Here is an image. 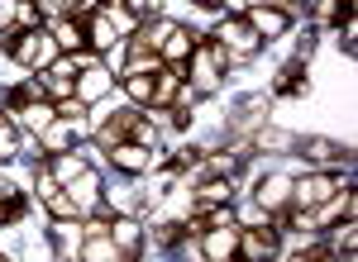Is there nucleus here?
Segmentation results:
<instances>
[{"label":"nucleus","instance_id":"9b49d317","mask_svg":"<svg viewBox=\"0 0 358 262\" xmlns=\"http://www.w3.org/2000/svg\"><path fill=\"white\" fill-rule=\"evenodd\" d=\"M48 34H53V43H57L62 52H82V43H86V38H82V24H77V15H62V20H57Z\"/></svg>","mask_w":358,"mask_h":262},{"label":"nucleus","instance_id":"7ed1b4c3","mask_svg":"<svg viewBox=\"0 0 358 262\" xmlns=\"http://www.w3.org/2000/svg\"><path fill=\"white\" fill-rule=\"evenodd\" d=\"M334 191H339V177H334V172L306 177V182H292V205L296 210H315L320 201H330Z\"/></svg>","mask_w":358,"mask_h":262},{"label":"nucleus","instance_id":"a878e982","mask_svg":"<svg viewBox=\"0 0 358 262\" xmlns=\"http://www.w3.org/2000/svg\"><path fill=\"white\" fill-rule=\"evenodd\" d=\"M253 5H273V10H287L292 15V10H301L306 0H253Z\"/></svg>","mask_w":358,"mask_h":262},{"label":"nucleus","instance_id":"423d86ee","mask_svg":"<svg viewBox=\"0 0 358 262\" xmlns=\"http://www.w3.org/2000/svg\"><path fill=\"white\" fill-rule=\"evenodd\" d=\"M192 48H196V34H187V29H167V38H163V48H158V57H163L167 67H182L187 57H192Z\"/></svg>","mask_w":358,"mask_h":262},{"label":"nucleus","instance_id":"1a4fd4ad","mask_svg":"<svg viewBox=\"0 0 358 262\" xmlns=\"http://www.w3.org/2000/svg\"><path fill=\"white\" fill-rule=\"evenodd\" d=\"M110 162L120 167V172H129V177H134V172H143V167H153V153H148L143 143H115Z\"/></svg>","mask_w":358,"mask_h":262},{"label":"nucleus","instance_id":"f3484780","mask_svg":"<svg viewBox=\"0 0 358 262\" xmlns=\"http://www.w3.org/2000/svg\"><path fill=\"white\" fill-rule=\"evenodd\" d=\"M91 48H101V52L115 48V24H110V15H106V10H96V15H91Z\"/></svg>","mask_w":358,"mask_h":262},{"label":"nucleus","instance_id":"39448f33","mask_svg":"<svg viewBox=\"0 0 358 262\" xmlns=\"http://www.w3.org/2000/svg\"><path fill=\"white\" fill-rule=\"evenodd\" d=\"M201 234H206V248H201V253H206L210 262H224V258L239 253V224H234V219L210 224V229H201Z\"/></svg>","mask_w":358,"mask_h":262},{"label":"nucleus","instance_id":"412c9836","mask_svg":"<svg viewBox=\"0 0 358 262\" xmlns=\"http://www.w3.org/2000/svg\"><path fill=\"white\" fill-rule=\"evenodd\" d=\"M110 234H115V243L124 248V258H134V253H138V224H134V219H120V224H110Z\"/></svg>","mask_w":358,"mask_h":262},{"label":"nucleus","instance_id":"cd10ccee","mask_svg":"<svg viewBox=\"0 0 358 262\" xmlns=\"http://www.w3.org/2000/svg\"><path fill=\"white\" fill-rule=\"evenodd\" d=\"M163 0H134V15H148V10H158Z\"/></svg>","mask_w":358,"mask_h":262},{"label":"nucleus","instance_id":"f8f14e48","mask_svg":"<svg viewBox=\"0 0 358 262\" xmlns=\"http://www.w3.org/2000/svg\"><path fill=\"white\" fill-rule=\"evenodd\" d=\"M287 201H292V182L287 177H268V182L258 186V205L263 210H282Z\"/></svg>","mask_w":358,"mask_h":262},{"label":"nucleus","instance_id":"aec40b11","mask_svg":"<svg viewBox=\"0 0 358 262\" xmlns=\"http://www.w3.org/2000/svg\"><path fill=\"white\" fill-rule=\"evenodd\" d=\"M20 115H24V124H29V129H38V133H43V129H48V124L57 119V110H53V105H38V101H29L24 110H20Z\"/></svg>","mask_w":358,"mask_h":262},{"label":"nucleus","instance_id":"4468645a","mask_svg":"<svg viewBox=\"0 0 358 262\" xmlns=\"http://www.w3.org/2000/svg\"><path fill=\"white\" fill-rule=\"evenodd\" d=\"M77 129H82V124H72V119H53V124L43 129V148H48V157L62 153V148H67V143L77 138Z\"/></svg>","mask_w":358,"mask_h":262},{"label":"nucleus","instance_id":"9d476101","mask_svg":"<svg viewBox=\"0 0 358 262\" xmlns=\"http://www.w3.org/2000/svg\"><path fill=\"white\" fill-rule=\"evenodd\" d=\"M182 91V67H158L153 72V105H172Z\"/></svg>","mask_w":358,"mask_h":262},{"label":"nucleus","instance_id":"6e6552de","mask_svg":"<svg viewBox=\"0 0 358 262\" xmlns=\"http://www.w3.org/2000/svg\"><path fill=\"white\" fill-rule=\"evenodd\" d=\"M248 24H253L258 38H268V34H287L292 15H287V10H273V5H253V10H248Z\"/></svg>","mask_w":358,"mask_h":262},{"label":"nucleus","instance_id":"20e7f679","mask_svg":"<svg viewBox=\"0 0 358 262\" xmlns=\"http://www.w3.org/2000/svg\"><path fill=\"white\" fill-rule=\"evenodd\" d=\"M220 48L229 52V57H253V52L263 48V38L253 34L248 20H224L220 24Z\"/></svg>","mask_w":358,"mask_h":262},{"label":"nucleus","instance_id":"5701e85b","mask_svg":"<svg viewBox=\"0 0 358 262\" xmlns=\"http://www.w3.org/2000/svg\"><path fill=\"white\" fill-rule=\"evenodd\" d=\"M15 148H20V133H15L10 119H0V162H5V157H15Z\"/></svg>","mask_w":358,"mask_h":262},{"label":"nucleus","instance_id":"f257e3e1","mask_svg":"<svg viewBox=\"0 0 358 262\" xmlns=\"http://www.w3.org/2000/svg\"><path fill=\"white\" fill-rule=\"evenodd\" d=\"M0 43L15 52L24 67H53V57H57V43H53V34L48 29H5L0 34Z\"/></svg>","mask_w":358,"mask_h":262},{"label":"nucleus","instance_id":"c85d7f7f","mask_svg":"<svg viewBox=\"0 0 358 262\" xmlns=\"http://www.w3.org/2000/svg\"><path fill=\"white\" fill-rule=\"evenodd\" d=\"M201 5H206V10H215V5H220V0H201Z\"/></svg>","mask_w":358,"mask_h":262},{"label":"nucleus","instance_id":"dca6fc26","mask_svg":"<svg viewBox=\"0 0 358 262\" xmlns=\"http://www.w3.org/2000/svg\"><path fill=\"white\" fill-rule=\"evenodd\" d=\"M106 91H110V72L86 67V77L77 81V101H96V96H106Z\"/></svg>","mask_w":358,"mask_h":262},{"label":"nucleus","instance_id":"393cba45","mask_svg":"<svg viewBox=\"0 0 358 262\" xmlns=\"http://www.w3.org/2000/svg\"><path fill=\"white\" fill-rule=\"evenodd\" d=\"M96 234H110V219H106V214H96V219H86V238H96Z\"/></svg>","mask_w":358,"mask_h":262},{"label":"nucleus","instance_id":"a211bd4d","mask_svg":"<svg viewBox=\"0 0 358 262\" xmlns=\"http://www.w3.org/2000/svg\"><path fill=\"white\" fill-rule=\"evenodd\" d=\"M82 258H101V262H120L124 258V248H120V243H115V238H106V234H96V238H86L82 243Z\"/></svg>","mask_w":358,"mask_h":262},{"label":"nucleus","instance_id":"4be33fe9","mask_svg":"<svg viewBox=\"0 0 358 262\" xmlns=\"http://www.w3.org/2000/svg\"><path fill=\"white\" fill-rule=\"evenodd\" d=\"M77 172H86V162H82V157H57V153H53V177H57L62 186L72 182Z\"/></svg>","mask_w":358,"mask_h":262},{"label":"nucleus","instance_id":"ddd939ff","mask_svg":"<svg viewBox=\"0 0 358 262\" xmlns=\"http://www.w3.org/2000/svg\"><path fill=\"white\" fill-rule=\"evenodd\" d=\"M234 201V186H229V177H210V182L196 191V210L201 205H229Z\"/></svg>","mask_w":358,"mask_h":262},{"label":"nucleus","instance_id":"b1692460","mask_svg":"<svg viewBox=\"0 0 358 262\" xmlns=\"http://www.w3.org/2000/svg\"><path fill=\"white\" fill-rule=\"evenodd\" d=\"M210 172L215 177H234L239 172V157H210Z\"/></svg>","mask_w":358,"mask_h":262},{"label":"nucleus","instance_id":"6ab92c4d","mask_svg":"<svg viewBox=\"0 0 358 262\" xmlns=\"http://www.w3.org/2000/svg\"><path fill=\"white\" fill-rule=\"evenodd\" d=\"M124 91H129V101L153 105V72H124Z\"/></svg>","mask_w":358,"mask_h":262},{"label":"nucleus","instance_id":"bb28decb","mask_svg":"<svg viewBox=\"0 0 358 262\" xmlns=\"http://www.w3.org/2000/svg\"><path fill=\"white\" fill-rule=\"evenodd\" d=\"M15 5H20V0H0V29L15 20Z\"/></svg>","mask_w":358,"mask_h":262},{"label":"nucleus","instance_id":"2eb2a0df","mask_svg":"<svg viewBox=\"0 0 358 262\" xmlns=\"http://www.w3.org/2000/svg\"><path fill=\"white\" fill-rule=\"evenodd\" d=\"M301 153L310 157V162H349V153H344L339 143H330V138H306Z\"/></svg>","mask_w":358,"mask_h":262},{"label":"nucleus","instance_id":"0eeeda50","mask_svg":"<svg viewBox=\"0 0 358 262\" xmlns=\"http://www.w3.org/2000/svg\"><path fill=\"white\" fill-rule=\"evenodd\" d=\"M277 248V229H239V253L244 258H273Z\"/></svg>","mask_w":358,"mask_h":262},{"label":"nucleus","instance_id":"f03ea898","mask_svg":"<svg viewBox=\"0 0 358 262\" xmlns=\"http://www.w3.org/2000/svg\"><path fill=\"white\" fill-rule=\"evenodd\" d=\"M192 57H196V91H215V81H220V67L229 62V52L220 48V43H196L192 48Z\"/></svg>","mask_w":358,"mask_h":262}]
</instances>
